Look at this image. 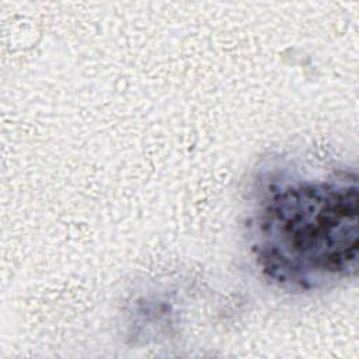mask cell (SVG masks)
Segmentation results:
<instances>
[{
  "label": "cell",
  "instance_id": "1",
  "mask_svg": "<svg viewBox=\"0 0 359 359\" xmlns=\"http://www.w3.org/2000/svg\"><path fill=\"white\" fill-rule=\"evenodd\" d=\"M262 273L289 290L353 275L359 252L356 177L302 178L268 187L252 223Z\"/></svg>",
  "mask_w": 359,
  "mask_h": 359
}]
</instances>
